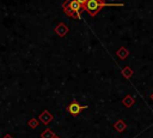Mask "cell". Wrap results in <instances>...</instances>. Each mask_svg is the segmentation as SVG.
I'll use <instances>...</instances> for the list:
<instances>
[{
  "mask_svg": "<svg viewBox=\"0 0 153 138\" xmlns=\"http://www.w3.org/2000/svg\"><path fill=\"white\" fill-rule=\"evenodd\" d=\"M106 6L120 7V6H123V4H106L104 0H87L86 4L82 6V10H85L91 17H94L103 7H106Z\"/></svg>",
  "mask_w": 153,
  "mask_h": 138,
  "instance_id": "6da1fadb",
  "label": "cell"
},
{
  "mask_svg": "<svg viewBox=\"0 0 153 138\" xmlns=\"http://www.w3.org/2000/svg\"><path fill=\"white\" fill-rule=\"evenodd\" d=\"M81 10H82V5L78 0H68L63 5V11L68 16L75 17L76 19H81V16H80V11Z\"/></svg>",
  "mask_w": 153,
  "mask_h": 138,
  "instance_id": "7a4b0ae2",
  "label": "cell"
},
{
  "mask_svg": "<svg viewBox=\"0 0 153 138\" xmlns=\"http://www.w3.org/2000/svg\"><path fill=\"white\" fill-rule=\"evenodd\" d=\"M87 108V106L86 104H80V103H78L76 101H72L69 104H68V107H67V110H68V113L71 114V115H73V116H76V115H79V113L81 112V109H86Z\"/></svg>",
  "mask_w": 153,
  "mask_h": 138,
  "instance_id": "3957f363",
  "label": "cell"
},
{
  "mask_svg": "<svg viewBox=\"0 0 153 138\" xmlns=\"http://www.w3.org/2000/svg\"><path fill=\"white\" fill-rule=\"evenodd\" d=\"M51 119H53V116L49 114V112H48V110H44V112L39 115V120H41L43 124H48Z\"/></svg>",
  "mask_w": 153,
  "mask_h": 138,
  "instance_id": "277c9868",
  "label": "cell"
},
{
  "mask_svg": "<svg viewBox=\"0 0 153 138\" xmlns=\"http://www.w3.org/2000/svg\"><path fill=\"white\" fill-rule=\"evenodd\" d=\"M41 137H42V138H54V137H55V134H54V132H53L51 130L47 128V130L41 134Z\"/></svg>",
  "mask_w": 153,
  "mask_h": 138,
  "instance_id": "5b68a950",
  "label": "cell"
},
{
  "mask_svg": "<svg viewBox=\"0 0 153 138\" xmlns=\"http://www.w3.org/2000/svg\"><path fill=\"white\" fill-rule=\"evenodd\" d=\"M115 127H116V130H117V131H120V132H121V131H123V130L126 128V125H124V122H123V121H121V120H120V121H117V122H116Z\"/></svg>",
  "mask_w": 153,
  "mask_h": 138,
  "instance_id": "8992f818",
  "label": "cell"
},
{
  "mask_svg": "<svg viewBox=\"0 0 153 138\" xmlns=\"http://www.w3.org/2000/svg\"><path fill=\"white\" fill-rule=\"evenodd\" d=\"M117 55H120V58H121V59H126V56L128 55V52H127L124 48H122L121 50H118V52H117Z\"/></svg>",
  "mask_w": 153,
  "mask_h": 138,
  "instance_id": "52a82bcc",
  "label": "cell"
},
{
  "mask_svg": "<svg viewBox=\"0 0 153 138\" xmlns=\"http://www.w3.org/2000/svg\"><path fill=\"white\" fill-rule=\"evenodd\" d=\"M30 126H31V127H36V126H37L36 120H31V121H30Z\"/></svg>",
  "mask_w": 153,
  "mask_h": 138,
  "instance_id": "ba28073f",
  "label": "cell"
},
{
  "mask_svg": "<svg viewBox=\"0 0 153 138\" xmlns=\"http://www.w3.org/2000/svg\"><path fill=\"white\" fill-rule=\"evenodd\" d=\"M78 1H79V2H80V4L82 5V6H84V5L86 4V1H87V0H78Z\"/></svg>",
  "mask_w": 153,
  "mask_h": 138,
  "instance_id": "9c48e42d",
  "label": "cell"
},
{
  "mask_svg": "<svg viewBox=\"0 0 153 138\" xmlns=\"http://www.w3.org/2000/svg\"><path fill=\"white\" fill-rule=\"evenodd\" d=\"M6 138H10V137H6Z\"/></svg>",
  "mask_w": 153,
  "mask_h": 138,
  "instance_id": "30bf717a",
  "label": "cell"
},
{
  "mask_svg": "<svg viewBox=\"0 0 153 138\" xmlns=\"http://www.w3.org/2000/svg\"><path fill=\"white\" fill-rule=\"evenodd\" d=\"M54 138H57V137H54Z\"/></svg>",
  "mask_w": 153,
  "mask_h": 138,
  "instance_id": "8fae6325",
  "label": "cell"
}]
</instances>
